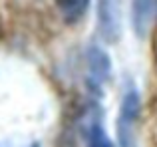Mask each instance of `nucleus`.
Returning a JSON list of instances; mask_svg holds the SVG:
<instances>
[{
  "label": "nucleus",
  "instance_id": "1",
  "mask_svg": "<svg viewBox=\"0 0 157 147\" xmlns=\"http://www.w3.org/2000/svg\"><path fill=\"white\" fill-rule=\"evenodd\" d=\"M111 77V58L100 46H90L86 52V85L90 93L100 97Z\"/></svg>",
  "mask_w": 157,
  "mask_h": 147
},
{
  "label": "nucleus",
  "instance_id": "2",
  "mask_svg": "<svg viewBox=\"0 0 157 147\" xmlns=\"http://www.w3.org/2000/svg\"><path fill=\"white\" fill-rule=\"evenodd\" d=\"M141 111V100L135 88L125 89L117 115V141L121 147H135V125Z\"/></svg>",
  "mask_w": 157,
  "mask_h": 147
},
{
  "label": "nucleus",
  "instance_id": "3",
  "mask_svg": "<svg viewBox=\"0 0 157 147\" xmlns=\"http://www.w3.org/2000/svg\"><path fill=\"white\" fill-rule=\"evenodd\" d=\"M82 133L86 139V147H115L109 135L105 133L104 121H101V109L100 105L92 104L84 111L82 119Z\"/></svg>",
  "mask_w": 157,
  "mask_h": 147
},
{
  "label": "nucleus",
  "instance_id": "4",
  "mask_svg": "<svg viewBox=\"0 0 157 147\" xmlns=\"http://www.w3.org/2000/svg\"><path fill=\"white\" fill-rule=\"evenodd\" d=\"M98 24L100 32L107 42H115L119 38V10L115 0H98Z\"/></svg>",
  "mask_w": 157,
  "mask_h": 147
},
{
  "label": "nucleus",
  "instance_id": "5",
  "mask_svg": "<svg viewBox=\"0 0 157 147\" xmlns=\"http://www.w3.org/2000/svg\"><path fill=\"white\" fill-rule=\"evenodd\" d=\"M153 12H155V2L153 0H133L131 22H133V30H135V34H137L139 38L145 36L151 20H153Z\"/></svg>",
  "mask_w": 157,
  "mask_h": 147
},
{
  "label": "nucleus",
  "instance_id": "6",
  "mask_svg": "<svg viewBox=\"0 0 157 147\" xmlns=\"http://www.w3.org/2000/svg\"><path fill=\"white\" fill-rule=\"evenodd\" d=\"M56 4L64 22L68 24H78L90 8V0H56Z\"/></svg>",
  "mask_w": 157,
  "mask_h": 147
},
{
  "label": "nucleus",
  "instance_id": "7",
  "mask_svg": "<svg viewBox=\"0 0 157 147\" xmlns=\"http://www.w3.org/2000/svg\"><path fill=\"white\" fill-rule=\"evenodd\" d=\"M0 147H4V145H0ZM28 147H38V145H36V143H32V145H28Z\"/></svg>",
  "mask_w": 157,
  "mask_h": 147
}]
</instances>
